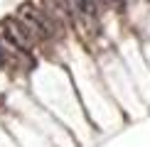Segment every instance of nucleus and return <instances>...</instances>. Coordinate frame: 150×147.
Segmentation results:
<instances>
[{
    "instance_id": "20e7f679",
    "label": "nucleus",
    "mask_w": 150,
    "mask_h": 147,
    "mask_svg": "<svg viewBox=\"0 0 150 147\" xmlns=\"http://www.w3.org/2000/svg\"><path fill=\"white\" fill-rule=\"evenodd\" d=\"M3 37H5V42H8V44H12V47L17 49V52H25V49H27V44H25V39H22V37H20V34L15 32V29L10 27L8 22H5V29H3Z\"/></svg>"
},
{
    "instance_id": "f257e3e1",
    "label": "nucleus",
    "mask_w": 150,
    "mask_h": 147,
    "mask_svg": "<svg viewBox=\"0 0 150 147\" xmlns=\"http://www.w3.org/2000/svg\"><path fill=\"white\" fill-rule=\"evenodd\" d=\"M20 12H22V17H25V22H27L32 29H37L42 37H47V39H49V37H54V22L49 20V15H47L45 10L37 12L32 5H22Z\"/></svg>"
},
{
    "instance_id": "f03ea898",
    "label": "nucleus",
    "mask_w": 150,
    "mask_h": 147,
    "mask_svg": "<svg viewBox=\"0 0 150 147\" xmlns=\"http://www.w3.org/2000/svg\"><path fill=\"white\" fill-rule=\"evenodd\" d=\"M74 5H76V10L81 12V17H84V20L96 22L98 8H96V3H93V0H74Z\"/></svg>"
},
{
    "instance_id": "7ed1b4c3",
    "label": "nucleus",
    "mask_w": 150,
    "mask_h": 147,
    "mask_svg": "<svg viewBox=\"0 0 150 147\" xmlns=\"http://www.w3.org/2000/svg\"><path fill=\"white\" fill-rule=\"evenodd\" d=\"M5 22H8L10 27H12V29L17 32V34L22 37V39H25V44H27V47L32 44V27H30L27 22H20V20H15V17H8Z\"/></svg>"
},
{
    "instance_id": "39448f33",
    "label": "nucleus",
    "mask_w": 150,
    "mask_h": 147,
    "mask_svg": "<svg viewBox=\"0 0 150 147\" xmlns=\"http://www.w3.org/2000/svg\"><path fill=\"white\" fill-rule=\"evenodd\" d=\"M5 61H8V54H5V49H3V47H0V66H3V64H5Z\"/></svg>"
}]
</instances>
